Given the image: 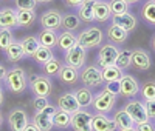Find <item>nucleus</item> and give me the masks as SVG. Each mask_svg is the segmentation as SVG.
Wrapping results in <instances>:
<instances>
[{
    "label": "nucleus",
    "instance_id": "obj_1",
    "mask_svg": "<svg viewBox=\"0 0 155 131\" xmlns=\"http://www.w3.org/2000/svg\"><path fill=\"white\" fill-rule=\"evenodd\" d=\"M5 88L12 94H23L25 89L28 88V74L20 67H12L6 70V74L3 77Z\"/></svg>",
    "mask_w": 155,
    "mask_h": 131
},
{
    "label": "nucleus",
    "instance_id": "obj_2",
    "mask_svg": "<svg viewBox=\"0 0 155 131\" xmlns=\"http://www.w3.org/2000/svg\"><path fill=\"white\" fill-rule=\"evenodd\" d=\"M104 40V34L99 28L96 26H90V28H85L79 33L78 36V43H79L84 49H92L95 46H99Z\"/></svg>",
    "mask_w": 155,
    "mask_h": 131
},
{
    "label": "nucleus",
    "instance_id": "obj_3",
    "mask_svg": "<svg viewBox=\"0 0 155 131\" xmlns=\"http://www.w3.org/2000/svg\"><path fill=\"white\" fill-rule=\"evenodd\" d=\"M115 103H116V94L110 93V91H107L104 88V89H101L98 94H95L93 102H92V107H93V110L96 113L109 114L115 108Z\"/></svg>",
    "mask_w": 155,
    "mask_h": 131
},
{
    "label": "nucleus",
    "instance_id": "obj_4",
    "mask_svg": "<svg viewBox=\"0 0 155 131\" xmlns=\"http://www.w3.org/2000/svg\"><path fill=\"white\" fill-rule=\"evenodd\" d=\"M79 80L84 86L88 88H99L104 80H102V73L98 65H88V67H82L79 73Z\"/></svg>",
    "mask_w": 155,
    "mask_h": 131
},
{
    "label": "nucleus",
    "instance_id": "obj_5",
    "mask_svg": "<svg viewBox=\"0 0 155 131\" xmlns=\"http://www.w3.org/2000/svg\"><path fill=\"white\" fill-rule=\"evenodd\" d=\"M28 88L31 89V93L34 96H42V97H48L51 93V80L50 77L45 74H33L31 77H28Z\"/></svg>",
    "mask_w": 155,
    "mask_h": 131
},
{
    "label": "nucleus",
    "instance_id": "obj_6",
    "mask_svg": "<svg viewBox=\"0 0 155 131\" xmlns=\"http://www.w3.org/2000/svg\"><path fill=\"white\" fill-rule=\"evenodd\" d=\"M85 59H87V49H84L79 43H76L74 46L64 52V62L76 70H81L84 67Z\"/></svg>",
    "mask_w": 155,
    "mask_h": 131
},
{
    "label": "nucleus",
    "instance_id": "obj_7",
    "mask_svg": "<svg viewBox=\"0 0 155 131\" xmlns=\"http://www.w3.org/2000/svg\"><path fill=\"white\" fill-rule=\"evenodd\" d=\"M92 119H93V114L85 108H81L71 114L70 128L73 131H93L92 129Z\"/></svg>",
    "mask_w": 155,
    "mask_h": 131
},
{
    "label": "nucleus",
    "instance_id": "obj_8",
    "mask_svg": "<svg viewBox=\"0 0 155 131\" xmlns=\"http://www.w3.org/2000/svg\"><path fill=\"white\" fill-rule=\"evenodd\" d=\"M6 120H8V126L11 131H23L25 126L30 123V117H28V113L23 108L17 107L8 113Z\"/></svg>",
    "mask_w": 155,
    "mask_h": 131
},
{
    "label": "nucleus",
    "instance_id": "obj_9",
    "mask_svg": "<svg viewBox=\"0 0 155 131\" xmlns=\"http://www.w3.org/2000/svg\"><path fill=\"white\" fill-rule=\"evenodd\" d=\"M124 110L129 113V116L132 117V120L135 122V125H140V123L149 120L147 113H146V105H144V102H141L138 99L129 100L124 105Z\"/></svg>",
    "mask_w": 155,
    "mask_h": 131
},
{
    "label": "nucleus",
    "instance_id": "obj_10",
    "mask_svg": "<svg viewBox=\"0 0 155 131\" xmlns=\"http://www.w3.org/2000/svg\"><path fill=\"white\" fill-rule=\"evenodd\" d=\"M118 52H120V49L116 48L115 45H112V43L102 45L99 48L98 56H96V65L99 68L109 67V65H115L116 57H118Z\"/></svg>",
    "mask_w": 155,
    "mask_h": 131
},
{
    "label": "nucleus",
    "instance_id": "obj_11",
    "mask_svg": "<svg viewBox=\"0 0 155 131\" xmlns=\"http://www.w3.org/2000/svg\"><path fill=\"white\" fill-rule=\"evenodd\" d=\"M56 107L62 111H65L68 114L76 113L78 110H81L79 103H78V99L74 96V91H67V93H62L58 100H56Z\"/></svg>",
    "mask_w": 155,
    "mask_h": 131
},
{
    "label": "nucleus",
    "instance_id": "obj_12",
    "mask_svg": "<svg viewBox=\"0 0 155 131\" xmlns=\"http://www.w3.org/2000/svg\"><path fill=\"white\" fill-rule=\"evenodd\" d=\"M41 26L45 30H61V23H62V14L56 9H48V11H44L41 14Z\"/></svg>",
    "mask_w": 155,
    "mask_h": 131
},
{
    "label": "nucleus",
    "instance_id": "obj_13",
    "mask_svg": "<svg viewBox=\"0 0 155 131\" xmlns=\"http://www.w3.org/2000/svg\"><path fill=\"white\" fill-rule=\"evenodd\" d=\"M138 91L140 83L137 79L130 74H123V77L120 79V94L123 97H134L138 94Z\"/></svg>",
    "mask_w": 155,
    "mask_h": 131
},
{
    "label": "nucleus",
    "instance_id": "obj_14",
    "mask_svg": "<svg viewBox=\"0 0 155 131\" xmlns=\"http://www.w3.org/2000/svg\"><path fill=\"white\" fill-rule=\"evenodd\" d=\"M92 129L93 131H118L116 122L113 117H109L107 114L96 113L92 119Z\"/></svg>",
    "mask_w": 155,
    "mask_h": 131
},
{
    "label": "nucleus",
    "instance_id": "obj_15",
    "mask_svg": "<svg viewBox=\"0 0 155 131\" xmlns=\"http://www.w3.org/2000/svg\"><path fill=\"white\" fill-rule=\"evenodd\" d=\"M0 28H17V9L5 6L0 9Z\"/></svg>",
    "mask_w": 155,
    "mask_h": 131
},
{
    "label": "nucleus",
    "instance_id": "obj_16",
    "mask_svg": "<svg viewBox=\"0 0 155 131\" xmlns=\"http://www.w3.org/2000/svg\"><path fill=\"white\" fill-rule=\"evenodd\" d=\"M112 23L118 25L120 28L126 30V31H132L137 28V19L135 16H132L130 12H124V14H113L112 17Z\"/></svg>",
    "mask_w": 155,
    "mask_h": 131
},
{
    "label": "nucleus",
    "instance_id": "obj_17",
    "mask_svg": "<svg viewBox=\"0 0 155 131\" xmlns=\"http://www.w3.org/2000/svg\"><path fill=\"white\" fill-rule=\"evenodd\" d=\"M132 67L140 71H146L150 68V57L144 49H134L132 51Z\"/></svg>",
    "mask_w": 155,
    "mask_h": 131
},
{
    "label": "nucleus",
    "instance_id": "obj_18",
    "mask_svg": "<svg viewBox=\"0 0 155 131\" xmlns=\"http://www.w3.org/2000/svg\"><path fill=\"white\" fill-rule=\"evenodd\" d=\"M31 122L41 131H51L54 128V125H53V116H50V114H47L44 111H36L34 116H33V119H31Z\"/></svg>",
    "mask_w": 155,
    "mask_h": 131
},
{
    "label": "nucleus",
    "instance_id": "obj_19",
    "mask_svg": "<svg viewBox=\"0 0 155 131\" xmlns=\"http://www.w3.org/2000/svg\"><path fill=\"white\" fill-rule=\"evenodd\" d=\"M58 79L61 82L67 83V85H73V83L78 82V79H79V73H78L76 68L64 63L61 67V70H59V73H58Z\"/></svg>",
    "mask_w": 155,
    "mask_h": 131
},
{
    "label": "nucleus",
    "instance_id": "obj_20",
    "mask_svg": "<svg viewBox=\"0 0 155 131\" xmlns=\"http://www.w3.org/2000/svg\"><path fill=\"white\" fill-rule=\"evenodd\" d=\"M112 17V11L109 6V2L104 0H96L95 8H93V19L95 22H107Z\"/></svg>",
    "mask_w": 155,
    "mask_h": 131
},
{
    "label": "nucleus",
    "instance_id": "obj_21",
    "mask_svg": "<svg viewBox=\"0 0 155 131\" xmlns=\"http://www.w3.org/2000/svg\"><path fill=\"white\" fill-rule=\"evenodd\" d=\"M5 57L8 62L11 63H16V62H20L22 59H25L27 56H25V52H23V48H22V43L20 42H12L5 51Z\"/></svg>",
    "mask_w": 155,
    "mask_h": 131
},
{
    "label": "nucleus",
    "instance_id": "obj_22",
    "mask_svg": "<svg viewBox=\"0 0 155 131\" xmlns=\"http://www.w3.org/2000/svg\"><path fill=\"white\" fill-rule=\"evenodd\" d=\"M37 39H39V42H41V46L51 48V49H53L54 46H58V33L54 30L42 28V31L37 36Z\"/></svg>",
    "mask_w": 155,
    "mask_h": 131
},
{
    "label": "nucleus",
    "instance_id": "obj_23",
    "mask_svg": "<svg viewBox=\"0 0 155 131\" xmlns=\"http://www.w3.org/2000/svg\"><path fill=\"white\" fill-rule=\"evenodd\" d=\"M74 96H76L78 103H79L81 108H88L90 105H92V102H93V97H95V94L92 93V88H88V86L78 88L74 91Z\"/></svg>",
    "mask_w": 155,
    "mask_h": 131
},
{
    "label": "nucleus",
    "instance_id": "obj_24",
    "mask_svg": "<svg viewBox=\"0 0 155 131\" xmlns=\"http://www.w3.org/2000/svg\"><path fill=\"white\" fill-rule=\"evenodd\" d=\"M95 3L96 0H84L82 5L78 8V16L79 19L85 23H90V22H95L93 19V8H95Z\"/></svg>",
    "mask_w": 155,
    "mask_h": 131
},
{
    "label": "nucleus",
    "instance_id": "obj_25",
    "mask_svg": "<svg viewBox=\"0 0 155 131\" xmlns=\"http://www.w3.org/2000/svg\"><path fill=\"white\" fill-rule=\"evenodd\" d=\"M76 43H78V37H76L73 33H70V31H62V33L58 34V48H59L61 51L65 52L67 49H70V48L74 46Z\"/></svg>",
    "mask_w": 155,
    "mask_h": 131
},
{
    "label": "nucleus",
    "instance_id": "obj_26",
    "mask_svg": "<svg viewBox=\"0 0 155 131\" xmlns=\"http://www.w3.org/2000/svg\"><path fill=\"white\" fill-rule=\"evenodd\" d=\"M82 20L79 19V16L74 14V12H68V14H64L62 16V23H61V28L64 31H76L79 30Z\"/></svg>",
    "mask_w": 155,
    "mask_h": 131
},
{
    "label": "nucleus",
    "instance_id": "obj_27",
    "mask_svg": "<svg viewBox=\"0 0 155 131\" xmlns=\"http://www.w3.org/2000/svg\"><path fill=\"white\" fill-rule=\"evenodd\" d=\"M107 37L112 43H124L126 39L129 37V31L120 28L118 25H110L107 28Z\"/></svg>",
    "mask_w": 155,
    "mask_h": 131
},
{
    "label": "nucleus",
    "instance_id": "obj_28",
    "mask_svg": "<svg viewBox=\"0 0 155 131\" xmlns=\"http://www.w3.org/2000/svg\"><path fill=\"white\" fill-rule=\"evenodd\" d=\"M113 119L116 122V126H118V129H126V128H134L137 126L135 122L132 120V117L129 116V113L123 108V110H118L115 114H113Z\"/></svg>",
    "mask_w": 155,
    "mask_h": 131
},
{
    "label": "nucleus",
    "instance_id": "obj_29",
    "mask_svg": "<svg viewBox=\"0 0 155 131\" xmlns=\"http://www.w3.org/2000/svg\"><path fill=\"white\" fill-rule=\"evenodd\" d=\"M36 20L34 9H17V26L20 28H30Z\"/></svg>",
    "mask_w": 155,
    "mask_h": 131
},
{
    "label": "nucleus",
    "instance_id": "obj_30",
    "mask_svg": "<svg viewBox=\"0 0 155 131\" xmlns=\"http://www.w3.org/2000/svg\"><path fill=\"white\" fill-rule=\"evenodd\" d=\"M20 43H22L23 52L27 57H33L34 52L39 49V46H41V42H39V39L36 36H27L25 39L20 40Z\"/></svg>",
    "mask_w": 155,
    "mask_h": 131
},
{
    "label": "nucleus",
    "instance_id": "obj_31",
    "mask_svg": "<svg viewBox=\"0 0 155 131\" xmlns=\"http://www.w3.org/2000/svg\"><path fill=\"white\" fill-rule=\"evenodd\" d=\"M70 122H71V114L62 111L59 108L53 114V125L58 129H68L70 128Z\"/></svg>",
    "mask_w": 155,
    "mask_h": 131
},
{
    "label": "nucleus",
    "instance_id": "obj_32",
    "mask_svg": "<svg viewBox=\"0 0 155 131\" xmlns=\"http://www.w3.org/2000/svg\"><path fill=\"white\" fill-rule=\"evenodd\" d=\"M101 73H102V80L104 82H113V80H120L123 77V70L118 68L116 65H109V67H104L101 68Z\"/></svg>",
    "mask_w": 155,
    "mask_h": 131
},
{
    "label": "nucleus",
    "instance_id": "obj_33",
    "mask_svg": "<svg viewBox=\"0 0 155 131\" xmlns=\"http://www.w3.org/2000/svg\"><path fill=\"white\" fill-rule=\"evenodd\" d=\"M141 17L149 25H155V0H147L141 8Z\"/></svg>",
    "mask_w": 155,
    "mask_h": 131
},
{
    "label": "nucleus",
    "instance_id": "obj_34",
    "mask_svg": "<svg viewBox=\"0 0 155 131\" xmlns=\"http://www.w3.org/2000/svg\"><path fill=\"white\" fill-rule=\"evenodd\" d=\"M61 67H62L61 60L56 59V57H53L51 60H48L47 63L42 65V70H44V74L48 76V77H58V73H59Z\"/></svg>",
    "mask_w": 155,
    "mask_h": 131
},
{
    "label": "nucleus",
    "instance_id": "obj_35",
    "mask_svg": "<svg viewBox=\"0 0 155 131\" xmlns=\"http://www.w3.org/2000/svg\"><path fill=\"white\" fill-rule=\"evenodd\" d=\"M115 65L118 68H121V70H127L129 67H132V51H129V49L120 51Z\"/></svg>",
    "mask_w": 155,
    "mask_h": 131
},
{
    "label": "nucleus",
    "instance_id": "obj_36",
    "mask_svg": "<svg viewBox=\"0 0 155 131\" xmlns=\"http://www.w3.org/2000/svg\"><path fill=\"white\" fill-rule=\"evenodd\" d=\"M53 57H54L53 49H51V48H45V46H39V49L34 52V56H33V59H34L39 65L47 63L48 60H51Z\"/></svg>",
    "mask_w": 155,
    "mask_h": 131
},
{
    "label": "nucleus",
    "instance_id": "obj_37",
    "mask_svg": "<svg viewBox=\"0 0 155 131\" xmlns=\"http://www.w3.org/2000/svg\"><path fill=\"white\" fill-rule=\"evenodd\" d=\"M140 93L141 97L146 100H153L155 99V82H144L140 86Z\"/></svg>",
    "mask_w": 155,
    "mask_h": 131
},
{
    "label": "nucleus",
    "instance_id": "obj_38",
    "mask_svg": "<svg viewBox=\"0 0 155 131\" xmlns=\"http://www.w3.org/2000/svg\"><path fill=\"white\" fill-rule=\"evenodd\" d=\"M112 16L113 14H124V12H129V3L124 2V0H110L109 2Z\"/></svg>",
    "mask_w": 155,
    "mask_h": 131
},
{
    "label": "nucleus",
    "instance_id": "obj_39",
    "mask_svg": "<svg viewBox=\"0 0 155 131\" xmlns=\"http://www.w3.org/2000/svg\"><path fill=\"white\" fill-rule=\"evenodd\" d=\"M12 42H14V39H12V31L8 30V28H0V49L5 51Z\"/></svg>",
    "mask_w": 155,
    "mask_h": 131
},
{
    "label": "nucleus",
    "instance_id": "obj_40",
    "mask_svg": "<svg viewBox=\"0 0 155 131\" xmlns=\"http://www.w3.org/2000/svg\"><path fill=\"white\" fill-rule=\"evenodd\" d=\"M37 6L36 0H14L16 9H34Z\"/></svg>",
    "mask_w": 155,
    "mask_h": 131
},
{
    "label": "nucleus",
    "instance_id": "obj_41",
    "mask_svg": "<svg viewBox=\"0 0 155 131\" xmlns=\"http://www.w3.org/2000/svg\"><path fill=\"white\" fill-rule=\"evenodd\" d=\"M48 103H50L48 99H47V97H42V96H34L33 100H31V105H33V108H34L36 111H42Z\"/></svg>",
    "mask_w": 155,
    "mask_h": 131
},
{
    "label": "nucleus",
    "instance_id": "obj_42",
    "mask_svg": "<svg viewBox=\"0 0 155 131\" xmlns=\"http://www.w3.org/2000/svg\"><path fill=\"white\" fill-rule=\"evenodd\" d=\"M144 105H146V113H147L149 120L155 119V99L153 100H146Z\"/></svg>",
    "mask_w": 155,
    "mask_h": 131
},
{
    "label": "nucleus",
    "instance_id": "obj_43",
    "mask_svg": "<svg viewBox=\"0 0 155 131\" xmlns=\"http://www.w3.org/2000/svg\"><path fill=\"white\" fill-rule=\"evenodd\" d=\"M106 89L110 91V93H113V94H120V80L106 82Z\"/></svg>",
    "mask_w": 155,
    "mask_h": 131
},
{
    "label": "nucleus",
    "instance_id": "obj_44",
    "mask_svg": "<svg viewBox=\"0 0 155 131\" xmlns=\"http://www.w3.org/2000/svg\"><path fill=\"white\" fill-rule=\"evenodd\" d=\"M137 129L138 131H155V126L150 123V120H147V122H143V123L137 125Z\"/></svg>",
    "mask_w": 155,
    "mask_h": 131
},
{
    "label": "nucleus",
    "instance_id": "obj_45",
    "mask_svg": "<svg viewBox=\"0 0 155 131\" xmlns=\"http://www.w3.org/2000/svg\"><path fill=\"white\" fill-rule=\"evenodd\" d=\"M82 2L84 0H64V3H65L68 8H76V9L82 5Z\"/></svg>",
    "mask_w": 155,
    "mask_h": 131
},
{
    "label": "nucleus",
    "instance_id": "obj_46",
    "mask_svg": "<svg viewBox=\"0 0 155 131\" xmlns=\"http://www.w3.org/2000/svg\"><path fill=\"white\" fill-rule=\"evenodd\" d=\"M56 110H58V107H54V105H51V103H48L47 107L42 110L44 113H47V114H50V116H53L54 113H56Z\"/></svg>",
    "mask_w": 155,
    "mask_h": 131
},
{
    "label": "nucleus",
    "instance_id": "obj_47",
    "mask_svg": "<svg viewBox=\"0 0 155 131\" xmlns=\"http://www.w3.org/2000/svg\"><path fill=\"white\" fill-rule=\"evenodd\" d=\"M23 131H41V129H39V128H37V126H36L33 122H30L27 126H25V129H23Z\"/></svg>",
    "mask_w": 155,
    "mask_h": 131
},
{
    "label": "nucleus",
    "instance_id": "obj_48",
    "mask_svg": "<svg viewBox=\"0 0 155 131\" xmlns=\"http://www.w3.org/2000/svg\"><path fill=\"white\" fill-rule=\"evenodd\" d=\"M3 100H5V94H3V82L0 80V107L3 105Z\"/></svg>",
    "mask_w": 155,
    "mask_h": 131
},
{
    "label": "nucleus",
    "instance_id": "obj_49",
    "mask_svg": "<svg viewBox=\"0 0 155 131\" xmlns=\"http://www.w3.org/2000/svg\"><path fill=\"white\" fill-rule=\"evenodd\" d=\"M5 74H6V68L3 67L2 63H0V80H3V77H5Z\"/></svg>",
    "mask_w": 155,
    "mask_h": 131
},
{
    "label": "nucleus",
    "instance_id": "obj_50",
    "mask_svg": "<svg viewBox=\"0 0 155 131\" xmlns=\"http://www.w3.org/2000/svg\"><path fill=\"white\" fill-rule=\"evenodd\" d=\"M118 131H138V129L137 126H134V128H126V129H118Z\"/></svg>",
    "mask_w": 155,
    "mask_h": 131
},
{
    "label": "nucleus",
    "instance_id": "obj_51",
    "mask_svg": "<svg viewBox=\"0 0 155 131\" xmlns=\"http://www.w3.org/2000/svg\"><path fill=\"white\" fill-rule=\"evenodd\" d=\"M36 2H37V3H50L51 0H36Z\"/></svg>",
    "mask_w": 155,
    "mask_h": 131
},
{
    "label": "nucleus",
    "instance_id": "obj_52",
    "mask_svg": "<svg viewBox=\"0 0 155 131\" xmlns=\"http://www.w3.org/2000/svg\"><path fill=\"white\" fill-rule=\"evenodd\" d=\"M124 2H127L129 5H130V3H137V2H140V0H124Z\"/></svg>",
    "mask_w": 155,
    "mask_h": 131
},
{
    "label": "nucleus",
    "instance_id": "obj_53",
    "mask_svg": "<svg viewBox=\"0 0 155 131\" xmlns=\"http://www.w3.org/2000/svg\"><path fill=\"white\" fill-rule=\"evenodd\" d=\"M3 125V114H2V111H0V126Z\"/></svg>",
    "mask_w": 155,
    "mask_h": 131
},
{
    "label": "nucleus",
    "instance_id": "obj_54",
    "mask_svg": "<svg viewBox=\"0 0 155 131\" xmlns=\"http://www.w3.org/2000/svg\"><path fill=\"white\" fill-rule=\"evenodd\" d=\"M150 43H152V49L155 51V36L152 37V42H150Z\"/></svg>",
    "mask_w": 155,
    "mask_h": 131
}]
</instances>
